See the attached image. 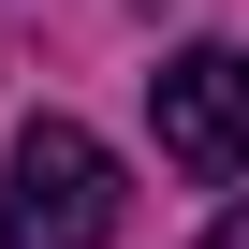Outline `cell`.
<instances>
[{"label":"cell","mask_w":249,"mask_h":249,"mask_svg":"<svg viewBox=\"0 0 249 249\" xmlns=\"http://www.w3.org/2000/svg\"><path fill=\"white\" fill-rule=\"evenodd\" d=\"M117 234V161L73 117H30L15 132V176H0V249H103Z\"/></svg>","instance_id":"6da1fadb"},{"label":"cell","mask_w":249,"mask_h":249,"mask_svg":"<svg viewBox=\"0 0 249 249\" xmlns=\"http://www.w3.org/2000/svg\"><path fill=\"white\" fill-rule=\"evenodd\" d=\"M147 117H161V161L176 176H249V44H191L147 73Z\"/></svg>","instance_id":"7a4b0ae2"},{"label":"cell","mask_w":249,"mask_h":249,"mask_svg":"<svg viewBox=\"0 0 249 249\" xmlns=\"http://www.w3.org/2000/svg\"><path fill=\"white\" fill-rule=\"evenodd\" d=\"M205 249H249V220H220V234H205Z\"/></svg>","instance_id":"3957f363"}]
</instances>
